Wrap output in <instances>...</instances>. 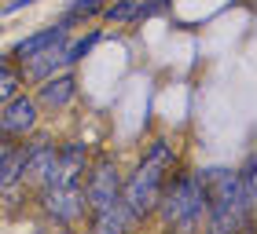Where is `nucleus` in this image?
Returning <instances> with one entry per match:
<instances>
[{"instance_id": "1", "label": "nucleus", "mask_w": 257, "mask_h": 234, "mask_svg": "<svg viewBox=\"0 0 257 234\" xmlns=\"http://www.w3.org/2000/svg\"><path fill=\"white\" fill-rule=\"evenodd\" d=\"M206 176V220L202 227L213 234L228 230H250L257 212V161L246 154L239 168H202Z\"/></svg>"}, {"instance_id": "2", "label": "nucleus", "mask_w": 257, "mask_h": 234, "mask_svg": "<svg viewBox=\"0 0 257 234\" xmlns=\"http://www.w3.org/2000/svg\"><path fill=\"white\" fill-rule=\"evenodd\" d=\"M206 205H209V194H206L202 168H184L177 161L173 172L166 176V183H162L151 216L173 230H198L206 220Z\"/></svg>"}, {"instance_id": "3", "label": "nucleus", "mask_w": 257, "mask_h": 234, "mask_svg": "<svg viewBox=\"0 0 257 234\" xmlns=\"http://www.w3.org/2000/svg\"><path fill=\"white\" fill-rule=\"evenodd\" d=\"M177 143L173 139H151L147 150L140 154V161L133 165V172L121 176V202L128 205V212L136 216V224H144L151 220L155 212V202H158V190L162 183H166V176L173 172L177 165Z\"/></svg>"}, {"instance_id": "4", "label": "nucleus", "mask_w": 257, "mask_h": 234, "mask_svg": "<svg viewBox=\"0 0 257 234\" xmlns=\"http://www.w3.org/2000/svg\"><path fill=\"white\" fill-rule=\"evenodd\" d=\"M33 202L44 212V220H52L59 227H77L88 216V202H85L81 183H48L41 190H33Z\"/></svg>"}, {"instance_id": "5", "label": "nucleus", "mask_w": 257, "mask_h": 234, "mask_svg": "<svg viewBox=\"0 0 257 234\" xmlns=\"http://www.w3.org/2000/svg\"><path fill=\"white\" fill-rule=\"evenodd\" d=\"M121 176H125L121 165L110 154H92L85 176H81V190H85L88 212H99V208H107L110 202H118L121 198Z\"/></svg>"}, {"instance_id": "6", "label": "nucleus", "mask_w": 257, "mask_h": 234, "mask_svg": "<svg viewBox=\"0 0 257 234\" xmlns=\"http://www.w3.org/2000/svg\"><path fill=\"white\" fill-rule=\"evenodd\" d=\"M41 106L33 99V92H15L11 99L0 102V139H26L30 132L41 128Z\"/></svg>"}, {"instance_id": "7", "label": "nucleus", "mask_w": 257, "mask_h": 234, "mask_svg": "<svg viewBox=\"0 0 257 234\" xmlns=\"http://www.w3.org/2000/svg\"><path fill=\"white\" fill-rule=\"evenodd\" d=\"M55 136H48V132H30L26 139H22V150H26V165H22V186L33 194L37 186H44L48 183V176H52V168H55Z\"/></svg>"}, {"instance_id": "8", "label": "nucleus", "mask_w": 257, "mask_h": 234, "mask_svg": "<svg viewBox=\"0 0 257 234\" xmlns=\"http://www.w3.org/2000/svg\"><path fill=\"white\" fill-rule=\"evenodd\" d=\"M33 99H37L41 114H63L74 106L77 99V74L74 70H59V74L44 77L41 84H33Z\"/></svg>"}, {"instance_id": "9", "label": "nucleus", "mask_w": 257, "mask_h": 234, "mask_svg": "<svg viewBox=\"0 0 257 234\" xmlns=\"http://www.w3.org/2000/svg\"><path fill=\"white\" fill-rule=\"evenodd\" d=\"M70 37V30L63 26L59 18L52 22V26H44V30H33V33H26L15 48H11L8 55H11V62L15 66H22L26 58H33V55H41V52H48V48H55V44H63Z\"/></svg>"}, {"instance_id": "10", "label": "nucleus", "mask_w": 257, "mask_h": 234, "mask_svg": "<svg viewBox=\"0 0 257 234\" xmlns=\"http://www.w3.org/2000/svg\"><path fill=\"white\" fill-rule=\"evenodd\" d=\"M88 224H92V230H99V234H118V230H133L136 216L128 212V205L118 198V202H110L107 208H99V212H88Z\"/></svg>"}, {"instance_id": "11", "label": "nucleus", "mask_w": 257, "mask_h": 234, "mask_svg": "<svg viewBox=\"0 0 257 234\" xmlns=\"http://www.w3.org/2000/svg\"><path fill=\"white\" fill-rule=\"evenodd\" d=\"M103 37H107L103 30H88V33H77V37L70 33V37H66V62H70V66L85 62V58L103 44Z\"/></svg>"}, {"instance_id": "12", "label": "nucleus", "mask_w": 257, "mask_h": 234, "mask_svg": "<svg viewBox=\"0 0 257 234\" xmlns=\"http://www.w3.org/2000/svg\"><path fill=\"white\" fill-rule=\"evenodd\" d=\"M19 88H22V74H19V66H11L8 74H0V102L11 99Z\"/></svg>"}, {"instance_id": "13", "label": "nucleus", "mask_w": 257, "mask_h": 234, "mask_svg": "<svg viewBox=\"0 0 257 234\" xmlns=\"http://www.w3.org/2000/svg\"><path fill=\"white\" fill-rule=\"evenodd\" d=\"M30 4H37V0H8V4H4V15H15V11L30 8Z\"/></svg>"}, {"instance_id": "14", "label": "nucleus", "mask_w": 257, "mask_h": 234, "mask_svg": "<svg viewBox=\"0 0 257 234\" xmlns=\"http://www.w3.org/2000/svg\"><path fill=\"white\" fill-rule=\"evenodd\" d=\"M11 66H15V62H11V55H8V52H0V74H8Z\"/></svg>"}]
</instances>
